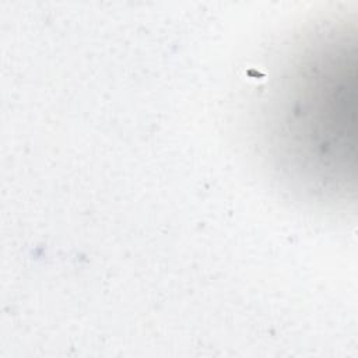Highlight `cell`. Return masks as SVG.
I'll return each instance as SVG.
<instances>
[{"label": "cell", "instance_id": "cell-1", "mask_svg": "<svg viewBox=\"0 0 358 358\" xmlns=\"http://www.w3.org/2000/svg\"><path fill=\"white\" fill-rule=\"evenodd\" d=\"M347 42L333 50L308 55L280 92V144L284 157L320 189L338 179L347 189L348 157L354 159L355 59L348 62Z\"/></svg>", "mask_w": 358, "mask_h": 358}]
</instances>
